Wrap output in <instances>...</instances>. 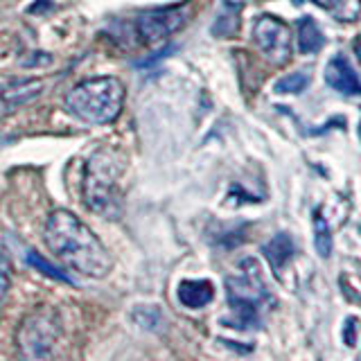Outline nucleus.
Listing matches in <instances>:
<instances>
[{"label":"nucleus","instance_id":"f257e3e1","mask_svg":"<svg viewBox=\"0 0 361 361\" xmlns=\"http://www.w3.org/2000/svg\"><path fill=\"white\" fill-rule=\"evenodd\" d=\"M45 246L59 262L86 278H106L113 259L99 237L71 210H54L43 228Z\"/></svg>","mask_w":361,"mask_h":361},{"label":"nucleus","instance_id":"f03ea898","mask_svg":"<svg viewBox=\"0 0 361 361\" xmlns=\"http://www.w3.org/2000/svg\"><path fill=\"white\" fill-rule=\"evenodd\" d=\"M122 161L113 149H97L88 158L82 180V197L90 212L102 219H120L124 212V199L120 190Z\"/></svg>","mask_w":361,"mask_h":361},{"label":"nucleus","instance_id":"7ed1b4c3","mask_svg":"<svg viewBox=\"0 0 361 361\" xmlns=\"http://www.w3.org/2000/svg\"><path fill=\"white\" fill-rule=\"evenodd\" d=\"M66 111L86 124H111L124 106V86L118 77H93L79 82L63 99Z\"/></svg>","mask_w":361,"mask_h":361},{"label":"nucleus","instance_id":"20e7f679","mask_svg":"<svg viewBox=\"0 0 361 361\" xmlns=\"http://www.w3.org/2000/svg\"><path fill=\"white\" fill-rule=\"evenodd\" d=\"M240 267L244 271L240 276L226 280V287H228V302L233 310V319L228 325L242 330V327L257 323V302L264 300L267 287L259 280V267L255 259H242Z\"/></svg>","mask_w":361,"mask_h":361},{"label":"nucleus","instance_id":"39448f33","mask_svg":"<svg viewBox=\"0 0 361 361\" xmlns=\"http://www.w3.org/2000/svg\"><path fill=\"white\" fill-rule=\"evenodd\" d=\"M61 334L59 314L50 307H39L23 319L16 332V345L25 359H48Z\"/></svg>","mask_w":361,"mask_h":361},{"label":"nucleus","instance_id":"423d86ee","mask_svg":"<svg viewBox=\"0 0 361 361\" xmlns=\"http://www.w3.org/2000/svg\"><path fill=\"white\" fill-rule=\"evenodd\" d=\"M253 41L264 59L271 63H287L291 56V32L276 16H259L253 25Z\"/></svg>","mask_w":361,"mask_h":361},{"label":"nucleus","instance_id":"0eeeda50","mask_svg":"<svg viewBox=\"0 0 361 361\" xmlns=\"http://www.w3.org/2000/svg\"><path fill=\"white\" fill-rule=\"evenodd\" d=\"M188 20V7H158L142 11L135 18V32H138L140 41L145 43H161L165 41L169 34H174L180 30Z\"/></svg>","mask_w":361,"mask_h":361},{"label":"nucleus","instance_id":"6e6552de","mask_svg":"<svg viewBox=\"0 0 361 361\" xmlns=\"http://www.w3.org/2000/svg\"><path fill=\"white\" fill-rule=\"evenodd\" d=\"M325 82L343 95H361V79L343 54H336L327 61Z\"/></svg>","mask_w":361,"mask_h":361},{"label":"nucleus","instance_id":"1a4fd4ad","mask_svg":"<svg viewBox=\"0 0 361 361\" xmlns=\"http://www.w3.org/2000/svg\"><path fill=\"white\" fill-rule=\"evenodd\" d=\"M176 296L180 305L190 310H201L214 298V287L210 280H183L178 285Z\"/></svg>","mask_w":361,"mask_h":361},{"label":"nucleus","instance_id":"9d476101","mask_svg":"<svg viewBox=\"0 0 361 361\" xmlns=\"http://www.w3.org/2000/svg\"><path fill=\"white\" fill-rule=\"evenodd\" d=\"M43 93V84L39 79H14L3 90H0V99L3 104L16 109L20 104H27L30 99L39 97Z\"/></svg>","mask_w":361,"mask_h":361},{"label":"nucleus","instance_id":"9b49d317","mask_svg":"<svg viewBox=\"0 0 361 361\" xmlns=\"http://www.w3.org/2000/svg\"><path fill=\"white\" fill-rule=\"evenodd\" d=\"M293 253H296V248H293V242L287 233H278L274 240L264 246V255L269 259L271 269L276 271V276H280V271L287 267V262L293 257Z\"/></svg>","mask_w":361,"mask_h":361},{"label":"nucleus","instance_id":"f8f14e48","mask_svg":"<svg viewBox=\"0 0 361 361\" xmlns=\"http://www.w3.org/2000/svg\"><path fill=\"white\" fill-rule=\"evenodd\" d=\"M325 45V37L321 27L316 25V20L312 16H302L298 23V50L300 54H312L319 52Z\"/></svg>","mask_w":361,"mask_h":361},{"label":"nucleus","instance_id":"ddd939ff","mask_svg":"<svg viewBox=\"0 0 361 361\" xmlns=\"http://www.w3.org/2000/svg\"><path fill=\"white\" fill-rule=\"evenodd\" d=\"M316 3L341 23H355L361 16V0H316Z\"/></svg>","mask_w":361,"mask_h":361},{"label":"nucleus","instance_id":"4468645a","mask_svg":"<svg viewBox=\"0 0 361 361\" xmlns=\"http://www.w3.org/2000/svg\"><path fill=\"white\" fill-rule=\"evenodd\" d=\"M314 246H316V253L323 259L332 255V231L319 210L314 212Z\"/></svg>","mask_w":361,"mask_h":361},{"label":"nucleus","instance_id":"2eb2a0df","mask_svg":"<svg viewBox=\"0 0 361 361\" xmlns=\"http://www.w3.org/2000/svg\"><path fill=\"white\" fill-rule=\"evenodd\" d=\"M310 86L307 73H291L276 82V93H300Z\"/></svg>","mask_w":361,"mask_h":361},{"label":"nucleus","instance_id":"dca6fc26","mask_svg":"<svg viewBox=\"0 0 361 361\" xmlns=\"http://www.w3.org/2000/svg\"><path fill=\"white\" fill-rule=\"evenodd\" d=\"M237 14H240V5L224 3V9H221V14H219L217 23H214L212 32L219 37L221 30H224V25H226V23H228V32H231V37H233V34L237 32V27H240V20H237Z\"/></svg>","mask_w":361,"mask_h":361},{"label":"nucleus","instance_id":"f3484780","mask_svg":"<svg viewBox=\"0 0 361 361\" xmlns=\"http://www.w3.org/2000/svg\"><path fill=\"white\" fill-rule=\"evenodd\" d=\"M9 287H11V264L7 255L0 253V316H3V307L9 296Z\"/></svg>","mask_w":361,"mask_h":361},{"label":"nucleus","instance_id":"a211bd4d","mask_svg":"<svg viewBox=\"0 0 361 361\" xmlns=\"http://www.w3.org/2000/svg\"><path fill=\"white\" fill-rule=\"evenodd\" d=\"M27 262L34 267V269H39V271H43V274H48L50 278H54V280H61V282H71V278H68L63 271H59V269H54L52 264H48V259L45 257H41L39 253H34V251H30L27 253Z\"/></svg>","mask_w":361,"mask_h":361},{"label":"nucleus","instance_id":"6ab92c4d","mask_svg":"<svg viewBox=\"0 0 361 361\" xmlns=\"http://www.w3.org/2000/svg\"><path fill=\"white\" fill-rule=\"evenodd\" d=\"M355 54H357V61L361 66V34H359V39L355 41Z\"/></svg>","mask_w":361,"mask_h":361},{"label":"nucleus","instance_id":"aec40b11","mask_svg":"<svg viewBox=\"0 0 361 361\" xmlns=\"http://www.w3.org/2000/svg\"><path fill=\"white\" fill-rule=\"evenodd\" d=\"M11 140H14V135H3V133H0V147L7 145V142H11Z\"/></svg>","mask_w":361,"mask_h":361},{"label":"nucleus","instance_id":"412c9836","mask_svg":"<svg viewBox=\"0 0 361 361\" xmlns=\"http://www.w3.org/2000/svg\"><path fill=\"white\" fill-rule=\"evenodd\" d=\"M293 3H296V5H300V3H305V0H293Z\"/></svg>","mask_w":361,"mask_h":361},{"label":"nucleus","instance_id":"4be33fe9","mask_svg":"<svg viewBox=\"0 0 361 361\" xmlns=\"http://www.w3.org/2000/svg\"><path fill=\"white\" fill-rule=\"evenodd\" d=\"M359 135H361V122H359Z\"/></svg>","mask_w":361,"mask_h":361}]
</instances>
